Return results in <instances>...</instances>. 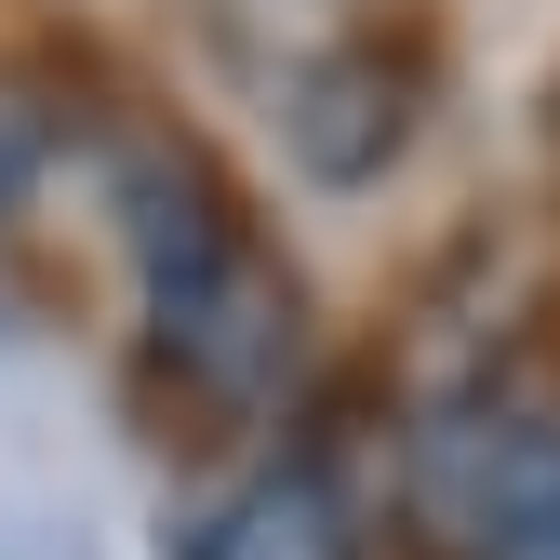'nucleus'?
Here are the masks:
<instances>
[{"instance_id":"nucleus-1","label":"nucleus","mask_w":560,"mask_h":560,"mask_svg":"<svg viewBox=\"0 0 560 560\" xmlns=\"http://www.w3.org/2000/svg\"><path fill=\"white\" fill-rule=\"evenodd\" d=\"M107 214L133 254V307H148V361L214 413V428H267L307 374V280L254 228V200L200 148H133L107 174Z\"/></svg>"},{"instance_id":"nucleus-2","label":"nucleus","mask_w":560,"mask_h":560,"mask_svg":"<svg viewBox=\"0 0 560 560\" xmlns=\"http://www.w3.org/2000/svg\"><path fill=\"white\" fill-rule=\"evenodd\" d=\"M400 521L428 560H560V361H480L413 413Z\"/></svg>"},{"instance_id":"nucleus-3","label":"nucleus","mask_w":560,"mask_h":560,"mask_svg":"<svg viewBox=\"0 0 560 560\" xmlns=\"http://www.w3.org/2000/svg\"><path fill=\"white\" fill-rule=\"evenodd\" d=\"M161 547L174 560H374V494L334 441H280V454L228 467L200 508H174Z\"/></svg>"},{"instance_id":"nucleus-4","label":"nucleus","mask_w":560,"mask_h":560,"mask_svg":"<svg viewBox=\"0 0 560 560\" xmlns=\"http://www.w3.org/2000/svg\"><path fill=\"white\" fill-rule=\"evenodd\" d=\"M27 161H40V133H14V120H0V214H14V187H27Z\"/></svg>"}]
</instances>
